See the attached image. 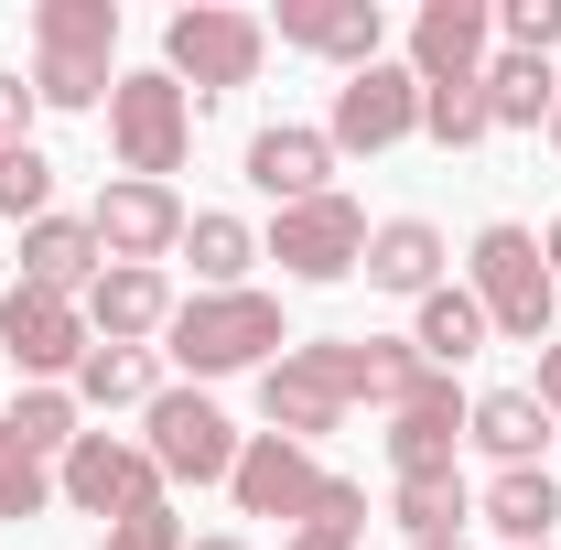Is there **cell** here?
<instances>
[{"label": "cell", "mask_w": 561, "mask_h": 550, "mask_svg": "<svg viewBox=\"0 0 561 550\" xmlns=\"http://www.w3.org/2000/svg\"><path fill=\"white\" fill-rule=\"evenodd\" d=\"M280 550H356V540H346V529H291Z\"/></svg>", "instance_id": "74e56055"}, {"label": "cell", "mask_w": 561, "mask_h": 550, "mask_svg": "<svg viewBox=\"0 0 561 550\" xmlns=\"http://www.w3.org/2000/svg\"><path fill=\"white\" fill-rule=\"evenodd\" d=\"M271 33L291 44V55H324V66H378V44H389V11L378 0H280Z\"/></svg>", "instance_id": "9a60e30c"}, {"label": "cell", "mask_w": 561, "mask_h": 550, "mask_svg": "<svg viewBox=\"0 0 561 550\" xmlns=\"http://www.w3.org/2000/svg\"><path fill=\"white\" fill-rule=\"evenodd\" d=\"M66 389H76V411H151L162 400V367H151V345H87V367Z\"/></svg>", "instance_id": "d4e9b609"}, {"label": "cell", "mask_w": 561, "mask_h": 550, "mask_svg": "<svg viewBox=\"0 0 561 550\" xmlns=\"http://www.w3.org/2000/svg\"><path fill=\"white\" fill-rule=\"evenodd\" d=\"M496 55V11L486 0H421L411 22V76L421 87H476Z\"/></svg>", "instance_id": "5bb4252c"}, {"label": "cell", "mask_w": 561, "mask_h": 550, "mask_svg": "<svg viewBox=\"0 0 561 550\" xmlns=\"http://www.w3.org/2000/svg\"><path fill=\"white\" fill-rule=\"evenodd\" d=\"M87 227H98V260H119V271H162V260L184 249V195L119 173V184L87 206Z\"/></svg>", "instance_id": "8fae6325"}, {"label": "cell", "mask_w": 561, "mask_h": 550, "mask_svg": "<svg viewBox=\"0 0 561 550\" xmlns=\"http://www.w3.org/2000/svg\"><path fill=\"white\" fill-rule=\"evenodd\" d=\"M140 421H151L140 454H151V475H162V485H227V475H238V443H249V432L216 411L206 389H162Z\"/></svg>", "instance_id": "8992f818"}, {"label": "cell", "mask_w": 561, "mask_h": 550, "mask_svg": "<svg viewBox=\"0 0 561 550\" xmlns=\"http://www.w3.org/2000/svg\"><path fill=\"white\" fill-rule=\"evenodd\" d=\"M465 291H476L486 335H507V345H551L561 280H551V260H540V238H529V227H476V249H465Z\"/></svg>", "instance_id": "3957f363"}, {"label": "cell", "mask_w": 561, "mask_h": 550, "mask_svg": "<svg viewBox=\"0 0 561 550\" xmlns=\"http://www.w3.org/2000/svg\"><path fill=\"white\" fill-rule=\"evenodd\" d=\"M540 411H551V432H561V335L540 345Z\"/></svg>", "instance_id": "8d00e7d4"}, {"label": "cell", "mask_w": 561, "mask_h": 550, "mask_svg": "<svg viewBox=\"0 0 561 550\" xmlns=\"http://www.w3.org/2000/svg\"><path fill=\"white\" fill-rule=\"evenodd\" d=\"M108 151H119L130 184H173L184 151H195V98H184L162 66H151V76H119V87H108Z\"/></svg>", "instance_id": "5b68a950"}, {"label": "cell", "mask_w": 561, "mask_h": 550, "mask_svg": "<svg viewBox=\"0 0 561 550\" xmlns=\"http://www.w3.org/2000/svg\"><path fill=\"white\" fill-rule=\"evenodd\" d=\"M421 130V76L411 66H356L346 87H335V119H324V140L335 151H400V140Z\"/></svg>", "instance_id": "7c38bea8"}, {"label": "cell", "mask_w": 561, "mask_h": 550, "mask_svg": "<svg viewBox=\"0 0 561 550\" xmlns=\"http://www.w3.org/2000/svg\"><path fill=\"white\" fill-rule=\"evenodd\" d=\"M184 260H195V280L206 291H249V260H260V227L249 216H184Z\"/></svg>", "instance_id": "83f0119b"}, {"label": "cell", "mask_w": 561, "mask_h": 550, "mask_svg": "<svg viewBox=\"0 0 561 550\" xmlns=\"http://www.w3.org/2000/svg\"><path fill=\"white\" fill-rule=\"evenodd\" d=\"M551 140H561V98H551Z\"/></svg>", "instance_id": "b9f144b4"}, {"label": "cell", "mask_w": 561, "mask_h": 550, "mask_svg": "<svg viewBox=\"0 0 561 550\" xmlns=\"http://www.w3.org/2000/svg\"><path fill=\"white\" fill-rule=\"evenodd\" d=\"M55 496H66L76 518H140V507H162V475H151V454L119 443V432H76V454L55 465Z\"/></svg>", "instance_id": "52a82bcc"}, {"label": "cell", "mask_w": 561, "mask_h": 550, "mask_svg": "<svg viewBox=\"0 0 561 550\" xmlns=\"http://www.w3.org/2000/svg\"><path fill=\"white\" fill-rule=\"evenodd\" d=\"M465 389L443 378V367H421L411 389L389 400V475H454V454H465Z\"/></svg>", "instance_id": "30bf717a"}, {"label": "cell", "mask_w": 561, "mask_h": 550, "mask_svg": "<svg viewBox=\"0 0 561 550\" xmlns=\"http://www.w3.org/2000/svg\"><path fill=\"white\" fill-rule=\"evenodd\" d=\"M540 260H551V280H561V216H551V227H540Z\"/></svg>", "instance_id": "f35d334b"}, {"label": "cell", "mask_w": 561, "mask_h": 550, "mask_svg": "<svg viewBox=\"0 0 561 550\" xmlns=\"http://www.w3.org/2000/svg\"><path fill=\"white\" fill-rule=\"evenodd\" d=\"M44 507H55V465H44V454L0 421V518L22 529V518H44Z\"/></svg>", "instance_id": "f546056e"}, {"label": "cell", "mask_w": 561, "mask_h": 550, "mask_svg": "<svg viewBox=\"0 0 561 550\" xmlns=\"http://www.w3.org/2000/svg\"><path fill=\"white\" fill-rule=\"evenodd\" d=\"M486 313H476V291H465V280H443V291H421L411 302V356L421 367H443V378H454V367H465V356H486Z\"/></svg>", "instance_id": "7402d4cb"}, {"label": "cell", "mask_w": 561, "mask_h": 550, "mask_svg": "<svg viewBox=\"0 0 561 550\" xmlns=\"http://www.w3.org/2000/svg\"><path fill=\"white\" fill-rule=\"evenodd\" d=\"M0 216H22V227H33V216H55V162H44L33 140H22V151H0Z\"/></svg>", "instance_id": "1f68e13d"}, {"label": "cell", "mask_w": 561, "mask_h": 550, "mask_svg": "<svg viewBox=\"0 0 561 550\" xmlns=\"http://www.w3.org/2000/svg\"><path fill=\"white\" fill-rule=\"evenodd\" d=\"M389 518H400L411 540H465L476 485H465V475H389Z\"/></svg>", "instance_id": "4316f807"}, {"label": "cell", "mask_w": 561, "mask_h": 550, "mask_svg": "<svg viewBox=\"0 0 561 550\" xmlns=\"http://www.w3.org/2000/svg\"><path fill=\"white\" fill-rule=\"evenodd\" d=\"M411 550H465V540H411Z\"/></svg>", "instance_id": "60d3db41"}, {"label": "cell", "mask_w": 561, "mask_h": 550, "mask_svg": "<svg viewBox=\"0 0 561 550\" xmlns=\"http://www.w3.org/2000/svg\"><path fill=\"white\" fill-rule=\"evenodd\" d=\"M0 345H11V367H22L33 389H55V378L87 367V345H98V335H87V302L11 280V291H0Z\"/></svg>", "instance_id": "9c48e42d"}, {"label": "cell", "mask_w": 561, "mask_h": 550, "mask_svg": "<svg viewBox=\"0 0 561 550\" xmlns=\"http://www.w3.org/2000/svg\"><path fill=\"white\" fill-rule=\"evenodd\" d=\"M421 130L443 140V151H476V140L496 130V119H486V87H421Z\"/></svg>", "instance_id": "4dcf8cb0"}, {"label": "cell", "mask_w": 561, "mask_h": 550, "mask_svg": "<svg viewBox=\"0 0 561 550\" xmlns=\"http://www.w3.org/2000/svg\"><path fill=\"white\" fill-rule=\"evenodd\" d=\"M260 421H271L280 443H302V454H313L324 432H346V400H335V389L313 378V356L291 345V356H271V367H260Z\"/></svg>", "instance_id": "ac0fdd59"}, {"label": "cell", "mask_w": 561, "mask_h": 550, "mask_svg": "<svg viewBox=\"0 0 561 550\" xmlns=\"http://www.w3.org/2000/svg\"><path fill=\"white\" fill-rule=\"evenodd\" d=\"M356 271L378 280V291H400V302L443 291V227H432V216H389V227H367V260H356Z\"/></svg>", "instance_id": "44dd1931"}, {"label": "cell", "mask_w": 561, "mask_h": 550, "mask_svg": "<svg viewBox=\"0 0 561 550\" xmlns=\"http://www.w3.org/2000/svg\"><path fill=\"white\" fill-rule=\"evenodd\" d=\"M465 443H476V454H496V475H507V465H540V443H551L540 389H486V400L465 411Z\"/></svg>", "instance_id": "603a6c76"}, {"label": "cell", "mask_w": 561, "mask_h": 550, "mask_svg": "<svg viewBox=\"0 0 561 550\" xmlns=\"http://www.w3.org/2000/svg\"><path fill=\"white\" fill-rule=\"evenodd\" d=\"M98 550H184V518H173V496H162V507H140V518H119Z\"/></svg>", "instance_id": "e575fe53"}, {"label": "cell", "mask_w": 561, "mask_h": 550, "mask_svg": "<svg viewBox=\"0 0 561 550\" xmlns=\"http://www.w3.org/2000/svg\"><path fill=\"white\" fill-rule=\"evenodd\" d=\"M496 11V55H551L561 44V0H486Z\"/></svg>", "instance_id": "d6a6232c"}, {"label": "cell", "mask_w": 561, "mask_h": 550, "mask_svg": "<svg viewBox=\"0 0 561 550\" xmlns=\"http://www.w3.org/2000/svg\"><path fill=\"white\" fill-rule=\"evenodd\" d=\"M33 108H44V98H33V76L0 66V151H22V140H33Z\"/></svg>", "instance_id": "d590c367"}, {"label": "cell", "mask_w": 561, "mask_h": 550, "mask_svg": "<svg viewBox=\"0 0 561 550\" xmlns=\"http://www.w3.org/2000/svg\"><path fill=\"white\" fill-rule=\"evenodd\" d=\"M540 550H551V540H540Z\"/></svg>", "instance_id": "7bdbcfd3"}, {"label": "cell", "mask_w": 561, "mask_h": 550, "mask_svg": "<svg viewBox=\"0 0 561 550\" xmlns=\"http://www.w3.org/2000/svg\"><path fill=\"white\" fill-rule=\"evenodd\" d=\"M302 529H346V540H367V485H356V475H324V496H313Z\"/></svg>", "instance_id": "836d02e7"}, {"label": "cell", "mask_w": 561, "mask_h": 550, "mask_svg": "<svg viewBox=\"0 0 561 550\" xmlns=\"http://www.w3.org/2000/svg\"><path fill=\"white\" fill-rule=\"evenodd\" d=\"M324 454H302V443H280V432H249L238 443V475H227V496H238V518H313V496H324Z\"/></svg>", "instance_id": "4fadbf2b"}, {"label": "cell", "mask_w": 561, "mask_h": 550, "mask_svg": "<svg viewBox=\"0 0 561 550\" xmlns=\"http://www.w3.org/2000/svg\"><path fill=\"white\" fill-rule=\"evenodd\" d=\"M162 324H173V280L162 271H119L108 260V271L87 280V335L98 345H151Z\"/></svg>", "instance_id": "d6986e66"}, {"label": "cell", "mask_w": 561, "mask_h": 550, "mask_svg": "<svg viewBox=\"0 0 561 550\" xmlns=\"http://www.w3.org/2000/svg\"><path fill=\"white\" fill-rule=\"evenodd\" d=\"M98 271H108V260H98V227H87V216H33V227H22V280H33V291L87 302Z\"/></svg>", "instance_id": "ffe728a7"}, {"label": "cell", "mask_w": 561, "mask_h": 550, "mask_svg": "<svg viewBox=\"0 0 561 550\" xmlns=\"http://www.w3.org/2000/svg\"><path fill=\"white\" fill-rule=\"evenodd\" d=\"M476 518H486V529H496L507 550H540V540L561 529V485L540 475V465H507V475H496L486 496H476Z\"/></svg>", "instance_id": "cb8c5ba5"}, {"label": "cell", "mask_w": 561, "mask_h": 550, "mask_svg": "<svg viewBox=\"0 0 561 550\" xmlns=\"http://www.w3.org/2000/svg\"><path fill=\"white\" fill-rule=\"evenodd\" d=\"M486 119L496 130H551V98H561V76H551V55H486Z\"/></svg>", "instance_id": "484cf974"}, {"label": "cell", "mask_w": 561, "mask_h": 550, "mask_svg": "<svg viewBox=\"0 0 561 550\" xmlns=\"http://www.w3.org/2000/svg\"><path fill=\"white\" fill-rule=\"evenodd\" d=\"M260 260H280L291 280H356V260H367V206H356V195L280 206L271 238H260Z\"/></svg>", "instance_id": "ba28073f"}, {"label": "cell", "mask_w": 561, "mask_h": 550, "mask_svg": "<svg viewBox=\"0 0 561 550\" xmlns=\"http://www.w3.org/2000/svg\"><path fill=\"white\" fill-rule=\"evenodd\" d=\"M0 421H11V432H22L44 465H66V454H76V421H87V411H76V389H22Z\"/></svg>", "instance_id": "f1b7e54d"}, {"label": "cell", "mask_w": 561, "mask_h": 550, "mask_svg": "<svg viewBox=\"0 0 561 550\" xmlns=\"http://www.w3.org/2000/svg\"><path fill=\"white\" fill-rule=\"evenodd\" d=\"M119 87V0H33V98L108 108Z\"/></svg>", "instance_id": "7a4b0ae2"}, {"label": "cell", "mask_w": 561, "mask_h": 550, "mask_svg": "<svg viewBox=\"0 0 561 550\" xmlns=\"http://www.w3.org/2000/svg\"><path fill=\"white\" fill-rule=\"evenodd\" d=\"M162 356L184 378H260L271 356H291V324H280L271 291H195V302H173Z\"/></svg>", "instance_id": "6da1fadb"}, {"label": "cell", "mask_w": 561, "mask_h": 550, "mask_svg": "<svg viewBox=\"0 0 561 550\" xmlns=\"http://www.w3.org/2000/svg\"><path fill=\"white\" fill-rule=\"evenodd\" d=\"M271 55V22L260 11H227V0H195V11H173L162 22V76L206 108V98H238L249 76Z\"/></svg>", "instance_id": "277c9868"}, {"label": "cell", "mask_w": 561, "mask_h": 550, "mask_svg": "<svg viewBox=\"0 0 561 550\" xmlns=\"http://www.w3.org/2000/svg\"><path fill=\"white\" fill-rule=\"evenodd\" d=\"M302 356H313V378H324L346 411H356V400H378V411H389V400H400V389L421 378L411 335H313Z\"/></svg>", "instance_id": "2e32d148"}, {"label": "cell", "mask_w": 561, "mask_h": 550, "mask_svg": "<svg viewBox=\"0 0 561 550\" xmlns=\"http://www.w3.org/2000/svg\"><path fill=\"white\" fill-rule=\"evenodd\" d=\"M184 550H249V540H238V529H206V540H184Z\"/></svg>", "instance_id": "ab89813d"}, {"label": "cell", "mask_w": 561, "mask_h": 550, "mask_svg": "<svg viewBox=\"0 0 561 550\" xmlns=\"http://www.w3.org/2000/svg\"><path fill=\"white\" fill-rule=\"evenodd\" d=\"M324 173H335V140L302 130V119H271V130L249 140V184H260L271 206H313V195H335Z\"/></svg>", "instance_id": "e0dca14e"}]
</instances>
